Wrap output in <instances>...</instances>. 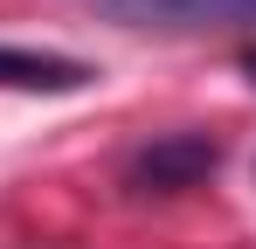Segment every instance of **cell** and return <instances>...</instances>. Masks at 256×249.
Instances as JSON below:
<instances>
[{
  "mask_svg": "<svg viewBox=\"0 0 256 249\" xmlns=\"http://www.w3.org/2000/svg\"><path fill=\"white\" fill-rule=\"evenodd\" d=\"M242 76L256 83V42H250V48H242Z\"/></svg>",
  "mask_w": 256,
  "mask_h": 249,
  "instance_id": "4",
  "label": "cell"
},
{
  "mask_svg": "<svg viewBox=\"0 0 256 249\" xmlns=\"http://www.w3.org/2000/svg\"><path fill=\"white\" fill-rule=\"evenodd\" d=\"M222 166V138L214 132H160L125 160V187L132 194H187Z\"/></svg>",
  "mask_w": 256,
  "mask_h": 249,
  "instance_id": "1",
  "label": "cell"
},
{
  "mask_svg": "<svg viewBox=\"0 0 256 249\" xmlns=\"http://www.w3.org/2000/svg\"><path fill=\"white\" fill-rule=\"evenodd\" d=\"M97 70L76 62V56H48V48H7L0 42V90H35V97H70V90H90Z\"/></svg>",
  "mask_w": 256,
  "mask_h": 249,
  "instance_id": "3",
  "label": "cell"
},
{
  "mask_svg": "<svg viewBox=\"0 0 256 249\" xmlns=\"http://www.w3.org/2000/svg\"><path fill=\"white\" fill-rule=\"evenodd\" d=\"M111 21L125 28H166V35H256V0H104Z\"/></svg>",
  "mask_w": 256,
  "mask_h": 249,
  "instance_id": "2",
  "label": "cell"
}]
</instances>
